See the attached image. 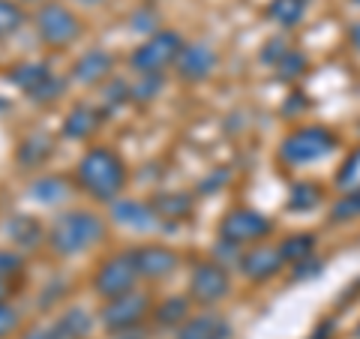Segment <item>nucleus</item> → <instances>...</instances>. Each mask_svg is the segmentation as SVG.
<instances>
[{
  "mask_svg": "<svg viewBox=\"0 0 360 339\" xmlns=\"http://www.w3.org/2000/svg\"><path fill=\"white\" fill-rule=\"evenodd\" d=\"M70 78L75 84L84 87H99L108 78H115V58L105 49H87L84 54H78L70 66Z\"/></svg>",
  "mask_w": 360,
  "mask_h": 339,
  "instance_id": "12",
  "label": "nucleus"
},
{
  "mask_svg": "<svg viewBox=\"0 0 360 339\" xmlns=\"http://www.w3.org/2000/svg\"><path fill=\"white\" fill-rule=\"evenodd\" d=\"M307 15V0H270L267 18L276 21L279 27H295Z\"/></svg>",
  "mask_w": 360,
  "mask_h": 339,
  "instance_id": "24",
  "label": "nucleus"
},
{
  "mask_svg": "<svg viewBox=\"0 0 360 339\" xmlns=\"http://www.w3.org/2000/svg\"><path fill=\"white\" fill-rule=\"evenodd\" d=\"M27 25V13L18 0H0V39H9Z\"/></svg>",
  "mask_w": 360,
  "mask_h": 339,
  "instance_id": "25",
  "label": "nucleus"
},
{
  "mask_svg": "<svg viewBox=\"0 0 360 339\" xmlns=\"http://www.w3.org/2000/svg\"><path fill=\"white\" fill-rule=\"evenodd\" d=\"M336 148V139L330 129L321 127H300L295 132H288L283 144H279V160L285 165H309L324 160L330 151Z\"/></svg>",
  "mask_w": 360,
  "mask_h": 339,
  "instance_id": "6",
  "label": "nucleus"
},
{
  "mask_svg": "<svg viewBox=\"0 0 360 339\" xmlns=\"http://www.w3.org/2000/svg\"><path fill=\"white\" fill-rule=\"evenodd\" d=\"M25 192H27L30 201H37V205L54 207V205H60V201L70 198L72 184H70V177H60V174H37L27 184Z\"/></svg>",
  "mask_w": 360,
  "mask_h": 339,
  "instance_id": "20",
  "label": "nucleus"
},
{
  "mask_svg": "<svg viewBox=\"0 0 360 339\" xmlns=\"http://www.w3.org/2000/svg\"><path fill=\"white\" fill-rule=\"evenodd\" d=\"M132 258V267L139 279L144 282H162L168 276L177 274L180 267V255L165 243H141V246H132L127 250Z\"/></svg>",
  "mask_w": 360,
  "mask_h": 339,
  "instance_id": "10",
  "label": "nucleus"
},
{
  "mask_svg": "<svg viewBox=\"0 0 360 339\" xmlns=\"http://www.w3.org/2000/svg\"><path fill=\"white\" fill-rule=\"evenodd\" d=\"M111 219L117 225L129 231H141V234H150V231H160L162 222L156 217V210L150 201H141V198H117L111 205Z\"/></svg>",
  "mask_w": 360,
  "mask_h": 339,
  "instance_id": "13",
  "label": "nucleus"
},
{
  "mask_svg": "<svg viewBox=\"0 0 360 339\" xmlns=\"http://www.w3.org/2000/svg\"><path fill=\"white\" fill-rule=\"evenodd\" d=\"M150 312H153V298L148 291L135 288L123 298L105 300L103 309H99V321H103L108 333H123V331H132V327H141L150 319Z\"/></svg>",
  "mask_w": 360,
  "mask_h": 339,
  "instance_id": "7",
  "label": "nucleus"
},
{
  "mask_svg": "<svg viewBox=\"0 0 360 339\" xmlns=\"http://www.w3.org/2000/svg\"><path fill=\"white\" fill-rule=\"evenodd\" d=\"M105 237V219L94 210H84V207H72V210H63L54 217V222L49 225V250L60 258H75Z\"/></svg>",
  "mask_w": 360,
  "mask_h": 339,
  "instance_id": "2",
  "label": "nucleus"
},
{
  "mask_svg": "<svg viewBox=\"0 0 360 339\" xmlns=\"http://www.w3.org/2000/svg\"><path fill=\"white\" fill-rule=\"evenodd\" d=\"M33 21H37L39 39L49 45V49H70L84 33V21L78 18L72 6L60 4V0H42Z\"/></svg>",
  "mask_w": 360,
  "mask_h": 339,
  "instance_id": "4",
  "label": "nucleus"
},
{
  "mask_svg": "<svg viewBox=\"0 0 360 339\" xmlns=\"http://www.w3.org/2000/svg\"><path fill=\"white\" fill-rule=\"evenodd\" d=\"M348 39H352V45L360 51V25H354V27H352V33H348Z\"/></svg>",
  "mask_w": 360,
  "mask_h": 339,
  "instance_id": "39",
  "label": "nucleus"
},
{
  "mask_svg": "<svg viewBox=\"0 0 360 339\" xmlns=\"http://www.w3.org/2000/svg\"><path fill=\"white\" fill-rule=\"evenodd\" d=\"M312 250H315V237L312 234H291V237H285V241L279 243V252H283V258L291 262V264L309 258Z\"/></svg>",
  "mask_w": 360,
  "mask_h": 339,
  "instance_id": "27",
  "label": "nucleus"
},
{
  "mask_svg": "<svg viewBox=\"0 0 360 339\" xmlns=\"http://www.w3.org/2000/svg\"><path fill=\"white\" fill-rule=\"evenodd\" d=\"M231 291V276L225 264L219 262H198L189 274V300L201 303V307H213L229 298Z\"/></svg>",
  "mask_w": 360,
  "mask_h": 339,
  "instance_id": "11",
  "label": "nucleus"
},
{
  "mask_svg": "<svg viewBox=\"0 0 360 339\" xmlns=\"http://www.w3.org/2000/svg\"><path fill=\"white\" fill-rule=\"evenodd\" d=\"M174 66L184 82H189V84L205 82V78H210L213 70H217V51H213L207 42H186Z\"/></svg>",
  "mask_w": 360,
  "mask_h": 339,
  "instance_id": "14",
  "label": "nucleus"
},
{
  "mask_svg": "<svg viewBox=\"0 0 360 339\" xmlns=\"http://www.w3.org/2000/svg\"><path fill=\"white\" fill-rule=\"evenodd\" d=\"M150 205L160 217L162 229H177L180 222H186L195 210V198L189 192H156L150 198Z\"/></svg>",
  "mask_w": 360,
  "mask_h": 339,
  "instance_id": "18",
  "label": "nucleus"
},
{
  "mask_svg": "<svg viewBox=\"0 0 360 339\" xmlns=\"http://www.w3.org/2000/svg\"><path fill=\"white\" fill-rule=\"evenodd\" d=\"M336 186H340L345 196L348 192H360V148L342 162L340 174H336Z\"/></svg>",
  "mask_w": 360,
  "mask_h": 339,
  "instance_id": "29",
  "label": "nucleus"
},
{
  "mask_svg": "<svg viewBox=\"0 0 360 339\" xmlns=\"http://www.w3.org/2000/svg\"><path fill=\"white\" fill-rule=\"evenodd\" d=\"M319 201H321V189L315 184H295L291 186V196H288V207L291 210L307 213L312 207H319Z\"/></svg>",
  "mask_w": 360,
  "mask_h": 339,
  "instance_id": "28",
  "label": "nucleus"
},
{
  "mask_svg": "<svg viewBox=\"0 0 360 339\" xmlns=\"http://www.w3.org/2000/svg\"><path fill=\"white\" fill-rule=\"evenodd\" d=\"M321 270V262H312V258H303V262L295 264V279H309Z\"/></svg>",
  "mask_w": 360,
  "mask_h": 339,
  "instance_id": "35",
  "label": "nucleus"
},
{
  "mask_svg": "<svg viewBox=\"0 0 360 339\" xmlns=\"http://www.w3.org/2000/svg\"><path fill=\"white\" fill-rule=\"evenodd\" d=\"M90 327H94V319L90 312L82 307H70L58 315V321L51 324V331L58 333V339H87Z\"/></svg>",
  "mask_w": 360,
  "mask_h": 339,
  "instance_id": "22",
  "label": "nucleus"
},
{
  "mask_svg": "<svg viewBox=\"0 0 360 339\" xmlns=\"http://www.w3.org/2000/svg\"><path fill=\"white\" fill-rule=\"evenodd\" d=\"M21 339H58V333H54L51 327H42V331H30V333H25Z\"/></svg>",
  "mask_w": 360,
  "mask_h": 339,
  "instance_id": "36",
  "label": "nucleus"
},
{
  "mask_svg": "<svg viewBox=\"0 0 360 339\" xmlns=\"http://www.w3.org/2000/svg\"><path fill=\"white\" fill-rule=\"evenodd\" d=\"M354 4H357V6H360V0H354Z\"/></svg>",
  "mask_w": 360,
  "mask_h": 339,
  "instance_id": "42",
  "label": "nucleus"
},
{
  "mask_svg": "<svg viewBox=\"0 0 360 339\" xmlns=\"http://www.w3.org/2000/svg\"><path fill=\"white\" fill-rule=\"evenodd\" d=\"M4 234L6 241L13 243V250H37V246L49 237V231L42 229V222L37 217H30V213H13V217H6L4 222Z\"/></svg>",
  "mask_w": 360,
  "mask_h": 339,
  "instance_id": "16",
  "label": "nucleus"
},
{
  "mask_svg": "<svg viewBox=\"0 0 360 339\" xmlns=\"http://www.w3.org/2000/svg\"><path fill=\"white\" fill-rule=\"evenodd\" d=\"M18 4H21V6H25V4H42V0H18Z\"/></svg>",
  "mask_w": 360,
  "mask_h": 339,
  "instance_id": "41",
  "label": "nucleus"
},
{
  "mask_svg": "<svg viewBox=\"0 0 360 339\" xmlns=\"http://www.w3.org/2000/svg\"><path fill=\"white\" fill-rule=\"evenodd\" d=\"M15 286H18V282H6V279H0V303H4V300H9V298H13V291H15Z\"/></svg>",
  "mask_w": 360,
  "mask_h": 339,
  "instance_id": "38",
  "label": "nucleus"
},
{
  "mask_svg": "<svg viewBox=\"0 0 360 339\" xmlns=\"http://www.w3.org/2000/svg\"><path fill=\"white\" fill-rule=\"evenodd\" d=\"M9 84H15L33 105H51L58 103L66 90V82L42 60H21L15 66H9Z\"/></svg>",
  "mask_w": 360,
  "mask_h": 339,
  "instance_id": "3",
  "label": "nucleus"
},
{
  "mask_svg": "<svg viewBox=\"0 0 360 339\" xmlns=\"http://www.w3.org/2000/svg\"><path fill=\"white\" fill-rule=\"evenodd\" d=\"M129 27L132 30H139V33H156V30H162L160 27V13H156V6L153 4H141L135 13L129 15Z\"/></svg>",
  "mask_w": 360,
  "mask_h": 339,
  "instance_id": "31",
  "label": "nucleus"
},
{
  "mask_svg": "<svg viewBox=\"0 0 360 339\" xmlns=\"http://www.w3.org/2000/svg\"><path fill=\"white\" fill-rule=\"evenodd\" d=\"M270 229H274V222H270L264 213H258L252 207H234L225 213L219 222V241L243 250V246H250V243L264 241Z\"/></svg>",
  "mask_w": 360,
  "mask_h": 339,
  "instance_id": "9",
  "label": "nucleus"
},
{
  "mask_svg": "<svg viewBox=\"0 0 360 339\" xmlns=\"http://www.w3.org/2000/svg\"><path fill=\"white\" fill-rule=\"evenodd\" d=\"M150 319L160 324V327H180L186 319H189V298H180V295H174V298H165V300H160L153 307V312H150Z\"/></svg>",
  "mask_w": 360,
  "mask_h": 339,
  "instance_id": "23",
  "label": "nucleus"
},
{
  "mask_svg": "<svg viewBox=\"0 0 360 339\" xmlns=\"http://www.w3.org/2000/svg\"><path fill=\"white\" fill-rule=\"evenodd\" d=\"M90 288H94V295L103 303L123 298V295H129V291L139 288V274H135V267H132L129 252L123 250L117 255L105 258V262L96 267L94 279H90Z\"/></svg>",
  "mask_w": 360,
  "mask_h": 339,
  "instance_id": "8",
  "label": "nucleus"
},
{
  "mask_svg": "<svg viewBox=\"0 0 360 339\" xmlns=\"http://www.w3.org/2000/svg\"><path fill=\"white\" fill-rule=\"evenodd\" d=\"M115 339H148V333H144V327H132V331L115 333Z\"/></svg>",
  "mask_w": 360,
  "mask_h": 339,
  "instance_id": "37",
  "label": "nucleus"
},
{
  "mask_svg": "<svg viewBox=\"0 0 360 339\" xmlns=\"http://www.w3.org/2000/svg\"><path fill=\"white\" fill-rule=\"evenodd\" d=\"M75 4H82V6H99V4H105V0H75Z\"/></svg>",
  "mask_w": 360,
  "mask_h": 339,
  "instance_id": "40",
  "label": "nucleus"
},
{
  "mask_svg": "<svg viewBox=\"0 0 360 339\" xmlns=\"http://www.w3.org/2000/svg\"><path fill=\"white\" fill-rule=\"evenodd\" d=\"M72 177H75V186L87 198L99 201V205H115L129 184V165L115 148L94 144V148H87L78 156Z\"/></svg>",
  "mask_w": 360,
  "mask_h": 339,
  "instance_id": "1",
  "label": "nucleus"
},
{
  "mask_svg": "<svg viewBox=\"0 0 360 339\" xmlns=\"http://www.w3.org/2000/svg\"><path fill=\"white\" fill-rule=\"evenodd\" d=\"M186 39L180 37L177 30H156L150 37H144V42H139L129 54V66L139 75H162L168 66H174L180 51H184Z\"/></svg>",
  "mask_w": 360,
  "mask_h": 339,
  "instance_id": "5",
  "label": "nucleus"
},
{
  "mask_svg": "<svg viewBox=\"0 0 360 339\" xmlns=\"http://www.w3.org/2000/svg\"><path fill=\"white\" fill-rule=\"evenodd\" d=\"M274 70H276L279 78H285V82H288V78H297L303 70H307V58H303L300 51H291L288 49V54L274 66Z\"/></svg>",
  "mask_w": 360,
  "mask_h": 339,
  "instance_id": "32",
  "label": "nucleus"
},
{
  "mask_svg": "<svg viewBox=\"0 0 360 339\" xmlns=\"http://www.w3.org/2000/svg\"><path fill=\"white\" fill-rule=\"evenodd\" d=\"M283 264H285V258H283V252H279L276 246H255V250L243 252L240 262H238L240 274H243L246 279H252V282L270 279L274 274H279V270H283Z\"/></svg>",
  "mask_w": 360,
  "mask_h": 339,
  "instance_id": "17",
  "label": "nucleus"
},
{
  "mask_svg": "<svg viewBox=\"0 0 360 339\" xmlns=\"http://www.w3.org/2000/svg\"><path fill=\"white\" fill-rule=\"evenodd\" d=\"M174 339H231V324L219 312H201L180 324Z\"/></svg>",
  "mask_w": 360,
  "mask_h": 339,
  "instance_id": "19",
  "label": "nucleus"
},
{
  "mask_svg": "<svg viewBox=\"0 0 360 339\" xmlns=\"http://www.w3.org/2000/svg\"><path fill=\"white\" fill-rule=\"evenodd\" d=\"M103 117H105V108H96L90 103H78L66 111L63 117V135L72 141H87L103 129Z\"/></svg>",
  "mask_w": 360,
  "mask_h": 339,
  "instance_id": "15",
  "label": "nucleus"
},
{
  "mask_svg": "<svg viewBox=\"0 0 360 339\" xmlns=\"http://www.w3.org/2000/svg\"><path fill=\"white\" fill-rule=\"evenodd\" d=\"M54 153V141L45 132H30L18 141L15 148V162L25 168V172H39V168L51 160Z\"/></svg>",
  "mask_w": 360,
  "mask_h": 339,
  "instance_id": "21",
  "label": "nucleus"
},
{
  "mask_svg": "<svg viewBox=\"0 0 360 339\" xmlns=\"http://www.w3.org/2000/svg\"><path fill=\"white\" fill-rule=\"evenodd\" d=\"M25 276V258L13 246H0V279L6 282H18Z\"/></svg>",
  "mask_w": 360,
  "mask_h": 339,
  "instance_id": "30",
  "label": "nucleus"
},
{
  "mask_svg": "<svg viewBox=\"0 0 360 339\" xmlns=\"http://www.w3.org/2000/svg\"><path fill=\"white\" fill-rule=\"evenodd\" d=\"M165 84V75H139L135 82H129V99L132 103H153L160 96V90Z\"/></svg>",
  "mask_w": 360,
  "mask_h": 339,
  "instance_id": "26",
  "label": "nucleus"
},
{
  "mask_svg": "<svg viewBox=\"0 0 360 339\" xmlns=\"http://www.w3.org/2000/svg\"><path fill=\"white\" fill-rule=\"evenodd\" d=\"M18 327H21V312H18V307H13L9 300H4V303H0V339L13 336Z\"/></svg>",
  "mask_w": 360,
  "mask_h": 339,
  "instance_id": "33",
  "label": "nucleus"
},
{
  "mask_svg": "<svg viewBox=\"0 0 360 339\" xmlns=\"http://www.w3.org/2000/svg\"><path fill=\"white\" fill-rule=\"evenodd\" d=\"M360 213V192H348L340 198V205L333 207V219H352Z\"/></svg>",
  "mask_w": 360,
  "mask_h": 339,
  "instance_id": "34",
  "label": "nucleus"
}]
</instances>
